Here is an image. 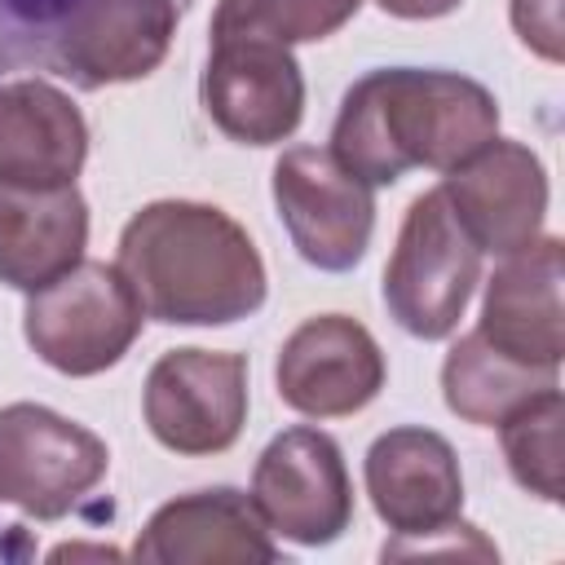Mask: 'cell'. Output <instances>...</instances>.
<instances>
[{
	"label": "cell",
	"instance_id": "7c38bea8",
	"mask_svg": "<svg viewBox=\"0 0 565 565\" xmlns=\"http://www.w3.org/2000/svg\"><path fill=\"white\" fill-rule=\"evenodd\" d=\"M441 194L481 252L512 256L543 234L547 172L521 141H486L477 154L446 172Z\"/></svg>",
	"mask_w": 565,
	"mask_h": 565
},
{
	"label": "cell",
	"instance_id": "7402d4cb",
	"mask_svg": "<svg viewBox=\"0 0 565 565\" xmlns=\"http://www.w3.org/2000/svg\"><path fill=\"white\" fill-rule=\"evenodd\" d=\"M512 26L530 53L543 62H561V0H512Z\"/></svg>",
	"mask_w": 565,
	"mask_h": 565
},
{
	"label": "cell",
	"instance_id": "ffe728a7",
	"mask_svg": "<svg viewBox=\"0 0 565 565\" xmlns=\"http://www.w3.org/2000/svg\"><path fill=\"white\" fill-rule=\"evenodd\" d=\"M358 4L362 0H221L212 13V40H327L358 13Z\"/></svg>",
	"mask_w": 565,
	"mask_h": 565
},
{
	"label": "cell",
	"instance_id": "5b68a950",
	"mask_svg": "<svg viewBox=\"0 0 565 565\" xmlns=\"http://www.w3.org/2000/svg\"><path fill=\"white\" fill-rule=\"evenodd\" d=\"M106 441L35 402L0 406V503L35 521L75 512L106 477Z\"/></svg>",
	"mask_w": 565,
	"mask_h": 565
},
{
	"label": "cell",
	"instance_id": "7a4b0ae2",
	"mask_svg": "<svg viewBox=\"0 0 565 565\" xmlns=\"http://www.w3.org/2000/svg\"><path fill=\"white\" fill-rule=\"evenodd\" d=\"M119 274L168 327H225L265 305V260L247 230L190 199L146 203L119 234Z\"/></svg>",
	"mask_w": 565,
	"mask_h": 565
},
{
	"label": "cell",
	"instance_id": "5bb4252c",
	"mask_svg": "<svg viewBox=\"0 0 565 565\" xmlns=\"http://www.w3.org/2000/svg\"><path fill=\"white\" fill-rule=\"evenodd\" d=\"M146 565H269L278 547L252 494L216 486L163 503L132 543Z\"/></svg>",
	"mask_w": 565,
	"mask_h": 565
},
{
	"label": "cell",
	"instance_id": "52a82bcc",
	"mask_svg": "<svg viewBox=\"0 0 565 565\" xmlns=\"http://www.w3.org/2000/svg\"><path fill=\"white\" fill-rule=\"evenodd\" d=\"M150 437L172 455H221L247 424V358L221 349H168L141 393Z\"/></svg>",
	"mask_w": 565,
	"mask_h": 565
},
{
	"label": "cell",
	"instance_id": "ac0fdd59",
	"mask_svg": "<svg viewBox=\"0 0 565 565\" xmlns=\"http://www.w3.org/2000/svg\"><path fill=\"white\" fill-rule=\"evenodd\" d=\"M543 388H556V371L508 358L481 331H468L463 340H455V349L441 362V397L450 415L481 428L503 424L516 406H525Z\"/></svg>",
	"mask_w": 565,
	"mask_h": 565
},
{
	"label": "cell",
	"instance_id": "ba28073f",
	"mask_svg": "<svg viewBox=\"0 0 565 565\" xmlns=\"http://www.w3.org/2000/svg\"><path fill=\"white\" fill-rule=\"evenodd\" d=\"M252 503L269 534H282L300 547L335 543L353 521V486L340 446L322 428L305 424L278 433L256 459Z\"/></svg>",
	"mask_w": 565,
	"mask_h": 565
},
{
	"label": "cell",
	"instance_id": "e0dca14e",
	"mask_svg": "<svg viewBox=\"0 0 565 565\" xmlns=\"http://www.w3.org/2000/svg\"><path fill=\"white\" fill-rule=\"evenodd\" d=\"M88 203L75 185L0 181V282L40 291L84 260Z\"/></svg>",
	"mask_w": 565,
	"mask_h": 565
},
{
	"label": "cell",
	"instance_id": "277c9868",
	"mask_svg": "<svg viewBox=\"0 0 565 565\" xmlns=\"http://www.w3.org/2000/svg\"><path fill=\"white\" fill-rule=\"evenodd\" d=\"M141 300L132 296L119 265L79 260L49 287L31 291L22 335L40 362L62 375L110 371L141 335Z\"/></svg>",
	"mask_w": 565,
	"mask_h": 565
},
{
	"label": "cell",
	"instance_id": "d6986e66",
	"mask_svg": "<svg viewBox=\"0 0 565 565\" xmlns=\"http://www.w3.org/2000/svg\"><path fill=\"white\" fill-rule=\"evenodd\" d=\"M503 459L521 490L543 503H561L565 494V397L561 384L543 388L525 406H516L503 424Z\"/></svg>",
	"mask_w": 565,
	"mask_h": 565
},
{
	"label": "cell",
	"instance_id": "9c48e42d",
	"mask_svg": "<svg viewBox=\"0 0 565 565\" xmlns=\"http://www.w3.org/2000/svg\"><path fill=\"white\" fill-rule=\"evenodd\" d=\"M181 0H79L53 31L44 62L75 88L146 79L177 35Z\"/></svg>",
	"mask_w": 565,
	"mask_h": 565
},
{
	"label": "cell",
	"instance_id": "4fadbf2b",
	"mask_svg": "<svg viewBox=\"0 0 565 565\" xmlns=\"http://www.w3.org/2000/svg\"><path fill=\"white\" fill-rule=\"evenodd\" d=\"M366 494L397 539L437 534L463 508L459 459L433 428H388L366 450Z\"/></svg>",
	"mask_w": 565,
	"mask_h": 565
},
{
	"label": "cell",
	"instance_id": "6da1fadb",
	"mask_svg": "<svg viewBox=\"0 0 565 565\" xmlns=\"http://www.w3.org/2000/svg\"><path fill=\"white\" fill-rule=\"evenodd\" d=\"M499 137V102L459 71L384 66L362 75L335 115L331 154L366 185H393L411 168L450 172Z\"/></svg>",
	"mask_w": 565,
	"mask_h": 565
},
{
	"label": "cell",
	"instance_id": "8992f818",
	"mask_svg": "<svg viewBox=\"0 0 565 565\" xmlns=\"http://www.w3.org/2000/svg\"><path fill=\"white\" fill-rule=\"evenodd\" d=\"M375 185L322 146H291L274 163V207L291 247L327 274L353 269L375 230Z\"/></svg>",
	"mask_w": 565,
	"mask_h": 565
},
{
	"label": "cell",
	"instance_id": "603a6c76",
	"mask_svg": "<svg viewBox=\"0 0 565 565\" xmlns=\"http://www.w3.org/2000/svg\"><path fill=\"white\" fill-rule=\"evenodd\" d=\"M384 13L393 18H406V22H428V18H446L455 13L463 0H375Z\"/></svg>",
	"mask_w": 565,
	"mask_h": 565
},
{
	"label": "cell",
	"instance_id": "30bf717a",
	"mask_svg": "<svg viewBox=\"0 0 565 565\" xmlns=\"http://www.w3.org/2000/svg\"><path fill=\"white\" fill-rule=\"evenodd\" d=\"M207 119L243 146L287 141L305 119V75L287 44L212 40L199 84Z\"/></svg>",
	"mask_w": 565,
	"mask_h": 565
},
{
	"label": "cell",
	"instance_id": "2e32d148",
	"mask_svg": "<svg viewBox=\"0 0 565 565\" xmlns=\"http://www.w3.org/2000/svg\"><path fill=\"white\" fill-rule=\"evenodd\" d=\"M84 159L88 124L57 84L35 75L0 84V181L75 185Z\"/></svg>",
	"mask_w": 565,
	"mask_h": 565
},
{
	"label": "cell",
	"instance_id": "8fae6325",
	"mask_svg": "<svg viewBox=\"0 0 565 565\" xmlns=\"http://www.w3.org/2000/svg\"><path fill=\"white\" fill-rule=\"evenodd\" d=\"M274 384L278 397L309 419L358 415L384 388V353L358 318L318 313L282 340Z\"/></svg>",
	"mask_w": 565,
	"mask_h": 565
},
{
	"label": "cell",
	"instance_id": "9a60e30c",
	"mask_svg": "<svg viewBox=\"0 0 565 565\" xmlns=\"http://www.w3.org/2000/svg\"><path fill=\"white\" fill-rule=\"evenodd\" d=\"M561 238L539 234L530 247L512 252L486 282L477 331L516 362L561 366L565 353V309H561Z\"/></svg>",
	"mask_w": 565,
	"mask_h": 565
},
{
	"label": "cell",
	"instance_id": "3957f363",
	"mask_svg": "<svg viewBox=\"0 0 565 565\" xmlns=\"http://www.w3.org/2000/svg\"><path fill=\"white\" fill-rule=\"evenodd\" d=\"M481 282V247L450 212L441 185L424 190L397 230L384 269V305L415 340H446Z\"/></svg>",
	"mask_w": 565,
	"mask_h": 565
},
{
	"label": "cell",
	"instance_id": "44dd1931",
	"mask_svg": "<svg viewBox=\"0 0 565 565\" xmlns=\"http://www.w3.org/2000/svg\"><path fill=\"white\" fill-rule=\"evenodd\" d=\"M75 4L79 0H0V57H44L53 31Z\"/></svg>",
	"mask_w": 565,
	"mask_h": 565
}]
</instances>
